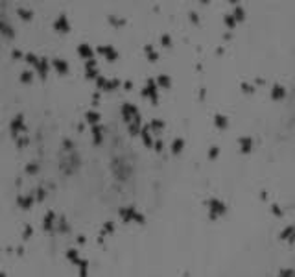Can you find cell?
I'll return each mask as SVG.
<instances>
[{"instance_id":"obj_1","label":"cell","mask_w":295,"mask_h":277,"mask_svg":"<svg viewBox=\"0 0 295 277\" xmlns=\"http://www.w3.org/2000/svg\"><path fill=\"white\" fill-rule=\"evenodd\" d=\"M20 131H26V126H24V118H22V115H17L13 122H11V133H13V137H17Z\"/></svg>"},{"instance_id":"obj_2","label":"cell","mask_w":295,"mask_h":277,"mask_svg":"<svg viewBox=\"0 0 295 277\" xmlns=\"http://www.w3.org/2000/svg\"><path fill=\"white\" fill-rule=\"evenodd\" d=\"M17 205H19L20 209L28 211V209L33 205V196H19V199H17Z\"/></svg>"},{"instance_id":"obj_3","label":"cell","mask_w":295,"mask_h":277,"mask_svg":"<svg viewBox=\"0 0 295 277\" xmlns=\"http://www.w3.org/2000/svg\"><path fill=\"white\" fill-rule=\"evenodd\" d=\"M68 22H66V19L65 17H59L57 20H56V30H59V32H68Z\"/></svg>"},{"instance_id":"obj_4","label":"cell","mask_w":295,"mask_h":277,"mask_svg":"<svg viewBox=\"0 0 295 277\" xmlns=\"http://www.w3.org/2000/svg\"><path fill=\"white\" fill-rule=\"evenodd\" d=\"M54 220H56V214H54V213H48L46 218H44V222H42V227H44L46 231H50L52 225H54Z\"/></svg>"},{"instance_id":"obj_5","label":"cell","mask_w":295,"mask_h":277,"mask_svg":"<svg viewBox=\"0 0 295 277\" xmlns=\"http://www.w3.org/2000/svg\"><path fill=\"white\" fill-rule=\"evenodd\" d=\"M37 70H39V76H41V78H44V76H46V72H48V61H46V59H41L39 65H37Z\"/></svg>"},{"instance_id":"obj_6","label":"cell","mask_w":295,"mask_h":277,"mask_svg":"<svg viewBox=\"0 0 295 277\" xmlns=\"http://www.w3.org/2000/svg\"><path fill=\"white\" fill-rule=\"evenodd\" d=\"M54 67H56V70H57L59 74H66V70H68V68H66V63H65V61H61V59L54 61Z\"/></svg>"},{"instance_id":"obj_7","label":"cell","mask_w":295,"mask_h":277,"mask_svg":"<svg viewBox=\"0 0 295 277\" xmlns=\"http://www.w3.org/2000/svg\"><path fill=\"white\" fill-rule=\"evenodd\" d=\"M79 54H81L83 58H92V50H91L87 44H81V46H79Z\"/></svg>"},{"instance_id":"obj_8","label":"cell","mask_w":295,"mask_h":277,"mask_svg":"<svg viewBox=\"0 0 295 277\" xmlns=\"http://www.w3.org/2000/svg\"><path fill=\"white\" fill-rule=\"evenodd\" d=\"M17 13L20 15V19L26 20V22H30L32 17H33V15H32V11H26V9H17Z\"/></svg>"},{"instance_id":"obj_9","label":"cell","mask_w":295,"mask_h":277,"mask_svg":"<svg viewBox=\"0 0 295 277\" xmlns=\"http://www.w3.org/2000/svg\"><path fill=\"white\" fill-rule=\"evenodd\" d=\"M100 52H101L105 58H109V59H116V54H113V52H115L113 48H100Z\"/></svg>"},{"instance_id":"obj_10","label":"cell","mask_w":295,"mask_h":277,"mask_svg":"<svg viewBox=\"0 0 295 277\" xmlns=\"http://www.w3.org/2000/svg\"><path fill=\"white\" fill-rule=\"evenodd\" d=\"M20 79H22V83H32V79H33V74H32L30 70H24V72L20 74Z\"/></svg>"},{"instance_id":"obj_11","label":"cell","mask_w":295,"mask_h":277,"mask_svg":"<svg viewBox=\"0 0 295 277\" xmlns=\"http://www.w3.org/2000/svg\"><path fill=\"white\" fill-rule=\"evenodd\" d=\"M26 61H28V63H32L33 67H37L41 59L37 58V56H35V54H26Z\"/></svg>"},{"instance_id":"obj_12","label":"cell","mask_w":295,"mask_h":277,"mask_svg":"<svg viewBox=\"0 0 295 277\" xmlns=\"http://www.w3.org/2000/svg\"><path fill=\"white\" fill-rule=\"evenodd\" d=\"M37 172V164H26V174H35Z\"/></svg>"},{"instance_id":"obj_13","label":"cell","mask_w":295,"mask_h":277,"mask_svg":"<svg viewBox=\"0 0 295 277\" xmlns=\"http://www.w3.org/2000/svg\"><path fill=\"white\" fill-rule=\"evenodd\" d=\"M44 196H46L44 189H42V187H39V189H37V201H42V198H44Z\"/></svg>"},{"instance_id":"obj_14","label":"cell","mask_w":295,"mask_h":277,"mask_svg":"<svg viewBox=\"0 0 295 277\" xmlns=\"http://www.w3.org/2000/svg\"><path fill=\"white\" fill-rule=\"evenodd\" d=\"M28 142H30V140H28V137H22V138H19V142H17V146H19V148H24V146H26Z\"/></svg>"},{"instance_id":"obj_15","label":"cell","mask_w":295,"mask_h":277,"mask_svg":"<svg viewBox=\"0 0 295 277\" xmlns=\"http://www.w3.org/2000/svg\"><path fill=\"white\" fill-rule=\"evenodd\" d=\"M32 233H33V231H32V227L28 225V227H26V231H24V240H26L28 237H32Z\"/></svg>"},{"instance_id":"obj_16","label":"cell","mask_w":295,"mask_h":277,"mask_svg":"<svg viewBox=\"0 0 295 277\" xmlns=\"http://www.w3.org/2000/svg\"><path fill=\"white\" fill-rule=\"evenodd\" d=\"M87 118H89V120H92V122H94V120H98V115H92V113H89V115H87Z\"/></svg>"},{"instance_id":"obj_17","label":"cell","mask_w":295,"mask_h":277,"mask_svg":"<svg viewBox=\"0 0 295 277\" xmlns=\"http://www.w3.org/2000/svg\"><path fill=\"white\" fill-rule=\"evenodd\" d=\"M0 277H6V274H0Z\"/></svg>"}]
</instances>
